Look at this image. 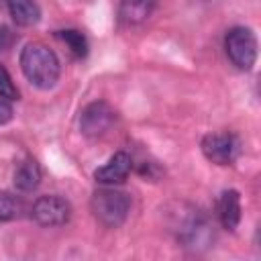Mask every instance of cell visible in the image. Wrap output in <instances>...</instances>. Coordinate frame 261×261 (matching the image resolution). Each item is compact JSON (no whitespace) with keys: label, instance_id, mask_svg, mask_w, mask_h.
<instances>
[{"label":"cell","instance_id":"cell-5","mask_svg":"<svg viewBox=\"0 0 261 261\" xmlns=\"http://www.w3.org/2000/svg\"><path fill=\"white\" fill-rule=\"evenodd\" d=\"M200 149H202L204 157L210 163H214V165H232L237 161V157L241 155V139L230 130L208 133L202 139Z\"/></svg>","mask_w":261,"mask_h":261},{"label":"cell","instance_id":"cell-7","mask_svg":"<svg viewBox=\"0 0 261 261\" xmlns=\"http://www.w3.org/2000/svg\"><path fill=\"white\" fill-rule=\"evenodd\" d=\"M71 216V206L57 194L41 196L31 206V218L41 226H63Z\"/></svg>","mask_w":261,"mask_h":261},{"label":"cell","instance_id":"cell-11","mask_svg":"<svg viewBox=\"0 0 261 261\" xmlns=\"http://www.w3.org/2000/svg\"><path fill=\"white\" fill-rule=\"evenodd\" d=\"M12 181H14V188L18 192H22V194H29V192L37 190L39 184H41V167H39V163L33 157H24L16 165Z\"/></svg>","mask_w":261,"mask_h":261},{"label":"cell","instance_id":"cell-17","mask_svg":"<svg viewBox=\"0 0 261 261\" xmlns=\"http://www.w3.org/2000/svg\"><path fill=\"white\" fill-rule=\"evenodd\" d=\"M12 118V106L8 100L0 98V124H6Z\"/></svg>","mask_w":261,"mask_h":261},{"label":"cell","instance_id":"cell-12","mask_svg":"<svg viewBox=\"0 0 261 261\" xmlns=\"http://www.w3.org/2000/svg\"><path fill=\"white\" fill-rule=\"evenodd\" d=\"M12 20L20 27H33L41 20V8L35 0H6Z\"/></svg>","mask_w":261,"mask_h":261},{"label":"cell","instance_id":"cell-1","mask_svg":"<svg viewBox=\"0 0 261 261\" xmlns=\"http://www.w3.org/2000/svg\"><path fill=\"white\" fill-rule=\"evenodd\" d=\"M169 230L175 234L181 247L194 249V251L206 249L214 239V230L206 214L200 208L186 204V202H179L175 210H171Z\"/></svg>","mask_w":261,"mask_h":261},{"label":"cell","instance_id":"cell-6","mask_svg":"<svg viewBox=\"0 0 261 261\" xmlns=\"http://www.w3.org/2000/svg\"><path fill=\"white\" fill-rule=\"evenodd\" d=\"M114 120H116V110L106 100H94L80 114V130L82 135L96 139L108 133Z\"/></svg>","mask_w":261,"mask_h":261},{"label":"cell","instance_id":"cell-13","mask_svg":"<svg viewBox=\"0 0 261 261\" xmlns=\"http://www.w3.org/2000/svg\"><path fill=\"white\" fill-rule=\"evenodd\" d=\"M22 212H24V202L16 194L0 190V222L20 218Z\"/></svg>","mask_w":261,"mask_h":261},{"label":"cell","instance_id":"cell-3","mask_svg":"<svg viewBox=\"0 0 261 261\" xmlns=\"http://www.w3.org/2000/svg\"><path fill=\"white\" fill-rule=\"evenodd\" d=\"M90 210L102 226L118 228L124 224L130 212V196L116 188L96 190L90 198Z\"/></svg>","mask_w":261,"mask_h":261},{"label":"cell","instance_id":"cell-4","mask_svg":"<svg viewBox=\"0 0 261 261\" xmlns=\"http://www.w3.org/2000/svg\"><path fill=\"white\" fill-rule=\"evenodd\" d=\"M224 49L237 69L249 71L257 61V37L249 27H232L224 37Z\"/></svg>","mask_w":261,"mask_h":261},{"label":"cell","instance_id":"cell-14","mask_svg":"<svg viewBox=\"0 0 261 261\" xmlns=\"http://www.w3.org/2000/svg\"><path fill=\"white\" fill-rule=\"evenodd\" d=\"M57 37L69 47V51L75 55V57H86L88 55V39L82 31H75V29H65V31H57Z\"/></svg>","mask_w":261,"mask_h":261},{"label":"cell","instance_id":"cell-8","mask_svg":"<svg viewBox=\"0 0 261 261\" xmlns=\"http://www.w3.org/2000/svg\"><path fill=\"white\" fill-rule=\"evenodd\" d=\"M133 169V159L126 151H116L102 167L94 171V179L102 186H114L126 179V175Z\"/></svg>","mask_w":261,"mask_h":261},{"label":"cell","instance_id":"cell-15","mask_svg":"<svg viewBox=\"0 0 261 261\" xmlns=\"http://www.w3.org/2000/svg\"><path fill=\"white\" fill-rule=\"evenodd\" d=\"M0 98L4 100H18V90L10 77V73L6 71V67L0 63Z\"/></svg>","mask_w":261,"mask_h":261},{"label":"cell","instance_id":"cell-2","mask_svg":"<svg viewBox=\"0 0 261 261\" xmlns=\"http://www.w3.org/2000/svg\"><path fill=\"white\" fill-rule=\"evenodd\" d=\"M20 69L24 77L39 90H49L57 84L61 65L57 55L43 43H29L20 51Z\"/></svg>","mask_w":261,"mask_h":261},{"label":"cell","instance_id":"cell-9","mask_svg":"<svg viewBox=\"0 0 261 261\" xmlns=\"http://www.w3.org/2000/svg\"><path fill=\"white\" fill-rule=\"evenodd\" d=\"M157 8V0H120L118 22L124 27H137L145 22Z\"/></svg>","mask_w":261,"mask_h":261},{"label":"cell","instance_id":"cell-16","mask_svg":"<svg viewBox=\"0 0 261 261\" xmlns=\"http://www.w3.org/2000/svg\"><path fill=\"white\" fill-rule=\"evenodd\" d=\"M16 41V33H12L10 27L6 24H0V53L2 51H8Z\"/></svg>","mask_w":261,"mask_h":261},{"label":"cell","instance_id":"cell-10","mask_svg":"<svg viewBox=\"0 0 261 261\" xmlns=\"http://www.w3.org/2000/svg\"><path fill=\"white\" fill-rule=\"evenodd\" d=\"M218 220L226 230H234L241 222V196L237 190H224L216 202Z\"/></svg>","mask_w":261,"mask_h":261}]
</instances>
